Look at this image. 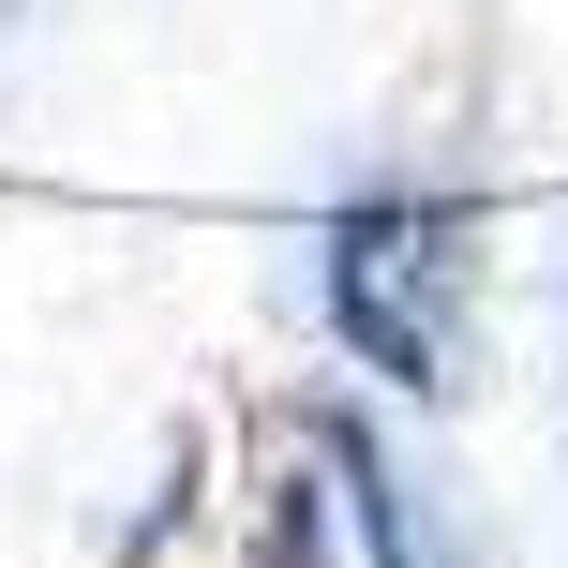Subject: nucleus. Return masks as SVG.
<instances>
[{
  "label": "nucleus",
  "mask_w": 568,
  "mask_h": 568,
  "mask_svg": "<svg viewBox=\"0 0 568 568\" xmlns=\"http://www.w3.org/2000/svg\"><path fill=\"white\" fill-rule=\"evenodd\" d=\"M464 195H419V180H389V195H344L329 210V329L359 374H389V389H464V284H479V255H464Z\"/></svg>",
  "instance_id": "1"
},
{
  "label": "nucleus",
  "mask_w": 568,
  "mask_h": 568,
  "mask_svg": "<svg viewBox=\"0 0 568 568\" xmlns=\"http://www.w3.org/2000/svg\"><path fill=\"white\" fill-rule=\"evenodd\" d=\"M300 434H314V464H329V509L359 524V568H434L419 494H404V464L374 449V419H359V404H300Z\"/></svg>",
  "instance_id": "2"
}]
</instances>
